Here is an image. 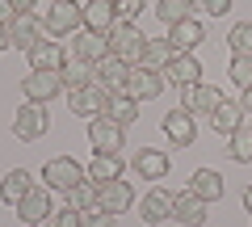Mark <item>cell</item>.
Returning a JSON list of instances; mask_svg holds the SVG:
<instances>
[{
  "label": "cell",
  "mask_w": 252,
  "mask_h": 227,
  "mask_svg": "<svg viewBox=\"0 0 252 227\" xmlns=\"http://www.w3.org/2000/svg\"><path fill=\"white\" fill-rule=\"evenodd\" d=\"M143 46H147V38L139 34L135 21H118V26L109 30V55H118L126 67H139V64H143Z\"/></svg>",
  "instance_id": "obj_1"
},
{
  "label": "cell",
  "mask_w": 252,
  "mask_h": 227,
  "mask_svg": "<svg viewBox=\"0 0 252 227\" xmlns=\"http://www.w3.org/2000/svg\"><path fill=\"white\" fill-rule=\"evenodd\" d=\"M84 177H89V168H84L76 156H55V160H46V168H42L46 190H59V194H72Z\"/></svg>",
  "instance_id": "obj_2"
},
{
  "label": "cell",
  "mask_w": 252,
  "mask_h": 227,
  "mask_svg": "<svg viewBox=\"0 0 252 227\" xmlns=\"http://www.w3.org/2000/svg\"><path fill=\"white\" fill-rule=\"evenodd\" d=\"M46 130H51V114H46V105H34V101L17 105V114H13V135H17L21 143H34V139H42Z\"/></svg>",
  "instance_id": "obj_3"
},
{
  "label": "cell",
  "mask_w": 252,
  "mask_h": 227,
  "mask_svg": "<svg viewBox=\"0 0 252 227\" xmlns=\"http://www.w3.org/2000/svg\"><path fill=\"white\" fill-rule=\"evenodd\" d=\"M80 26H84V4H76V0H55V4H51V13H46V21H42L46 38L76 34Z\"/></svg>",
  "instance_id": "obj_4"
},
{
  "label": "cell",
  "mask_w": 252,
  "mask_h": 227,
  "mask_svg": "<svg viewBox=\"0 0 252 227\" xmlns=\"http://www.w3.org/2000/svg\"><path fill=\"white\" fill-rule=\"evenodd\" d=\"M59 89H67L59 76V67H51V72H30L26 80H21V93H26V101H34V105H51L55 97H59Z\"/></svg>",
  "instance_id": "obj_5"
},
{
  "label": "cell",
  "mask_w": 252,
  "mask_h": 227,
  "mask_svg": "<svg viewBox=\"0 0 252 227\" xmlns=\"http://www.w3.org/2000/svg\"><path fill=\"white\" fill-rule=\"evenodd\" d=\"M89 143L97 152H122L126 147V127H118L109 114H97V118H89Z\"/></svg>",
  "instance_id": "obj_6"
},
{
  "label": "cell",
  "mask_w": 252,
  "mask_h": 227,
  "mask_svg": "<svg viewBox=\"0 0 252 227\" xmlns=\"http://www.w3.org/2000/svg\"><path fill=\"white\" fill-rule=\"evenodd\" d=\"M164 139H168L172 147H193V139H198V118L189 114V109H168L164 114Z\"/></svg>",
  "instance_id": "obj_7"
},
{
  "label": "cell",
  "mask_w": 252,
  "mask_h": 227,
  "mask_svg": "<svg viewBox=\"0 0 252 227\" xmlns=\"http://www.w3.org/2000/svg\"><path fill=\"white\" fill-rule=\"evenodd\" d=\"M219 101H223V93H219L215 84H206V80L185 84V89H181V109H189L193 118H198V114H215Z\"/></svg>",
  "instance_id": "obj_8"
},
{
  "label": "cell",
  "mask_w": 252,
  "mask_h": 227,
  "mask_svg": "<svg viewBox=\"0 0 252 227\" xmlns=\"http://www.w3.org/2000/svg\"><path fill=\"white\" fill-rule=\"evenodd\" d=\"M105 97H109V89H101V84L93 80V84H84V89L67 93V105H72L76 118H97V114H105Z\"/></svg>",
  "instance_id": "obj_9"
},
{
  "label": "cell",
  "mask_w": 252,
  "mask_h": 227,
  "mask_svg": "<svg viewBox=\"0 0 252 227\" xmlns=\"http://www.w3.org/2000/svg\"><path fill=\"white\" fill-rule=\"evenodd\" d=\"M51 215H55V210H51V190H46V185H34V190L17 202V219H21V223H30V227L51 223Z\"/></svg>",
  "instance_id": "obj_10"
},
{
  "label": "cell",
  "mask_w": 252,
  "mask_h": 227,
  "mask_svg": "<svg viewBox=\"0 0 252 227\" xmlns=\"http://www.w3.org/2000/svg\"><path fill=\"white\" fill-rule=\"evenodd\" d=\"M122 93H126V97H135V101H156L164 93V76L160 72H147V67H130Z\"/></svg>",
  "instance_id": "obj_11"
},
{
  "label": "cell",
  "mask_w": 252,
  "mask_h": 227,
  "mask_svg": "<svg viewBox=\"0 0 252 227\" xmlns=\"http://www.w3.org/2000/svg\"><path fill=\"white\" fill-rule=\"evenodd\" d=\"M26 59H30V72H51V67H63V59H67V51H63L55 38H38L34 46L26 51Z\"/></svg>",
  "instance_id": "obj_12"
},
{
  "label": "cell",
  "mask_w": 252,
  "mask_h": 227,
  "mask_svg": "<svg viewBox=\"0 0 252 227\" xmlns=\"http://www.w3.org/2000/svg\"><path fill=\"white\" fill-rule=\"evenodd\" d=\"M122 173H126L122 152H93V160H89V181L109 185V181H122Z\"/></svg>",
  "instance_id": "obj_13"
},
{
  "label": "cell",
  "mask_w": 252,
  "mask_h": 227,
  "mask_svg": "<svg viewBox=\"0 0 252 227\" xmlns=\"http://www.w3.org/2000/svg\"><path fill=\"white\" fill-rule=\"evenodd\" d=\"M202 38H206V26L198 17H185L177 26H168V42L177 55H193V46H202Z\"/></svg>",
  "instance_id": "obj_14"
},
{
  "label": "cell",
  "mask_w": 252,
  "mask_h": 227,
  "mask_svg": "<svg viewBox=\"0 0 252 227\" xmlns=\"http://www.w3.org/2000/svg\"><path fill=\"white\" fill-rule=\"evenodd\" d=\"M172 219H177L181 227H202L206 223V202L198 198V194H172Z\"/></svg>",
  "instance_id": "obj_15"
},
{
  "label": "cell",
  "mask_w": 252,
  "mask_h": 227,
  "mask_svg": "<svg viewBox=\"0 0 252 227\" xmlns=\"http://www.w3.org/2000/svg\"><path fill=\"white\" fill-rule=\"evenodd\" d=\"M130 202H135L130 181H109V185H101V194H97V206L105 210V215H126Z\"/></svg>",
  "instance_id": "obj_16"
},
{
  "label": "cell",
  "mask_w": 252,
  "mask_h": 227,
  "mask_svg": "<svg viewBox=\"0 0 252 227\" xmlns=\"http://www.w3.org/2000/svg\"><path fill=\"white\" fill-rule=\"evenodd\" d=\"M139 219H143V223H164V219H172V194L168 190H160V185H152V190H147V198L139 202Z\"/></svg>",
  "instance_id": "obj_17"
},
{
  "label": "cell",
  "mask_w": 252,
  "mask_h": 227,
  "mask_svg": "<svg viewBox=\"0 0 252 227\" xmlns=\"http://www.w3.org/2000/svg\"><path fill=\"white\" fill-rule=\"evenodd\" d=\"M164 84H177V89H185V84H198L202 80V64L193 59V55H177L168 67H164Z\"/></svg>",
  "instance_id": "obj_18"
},
{
  "label": "cell",
  "mask_w": 252,
  "mask_h": 227,
  "mask_svg": "<svg viewBox=\"0 0 252 227\" xmlns=\"http://www.w3.org/2000/svg\"><path fill=\"white\" fill-rule=\"evenodd\" d=\"M114 26H118V4L114 0H89V4H84V30L109 34Z\"/></svg>",
  "instance_id": "obj_19"
},
{
  "label": "cell",
  "mask_w": 252,
  "mask_h": 227,
  "mask_svg": "<svg viewBox=\"0 0 252 227\" xmlns=\"http://www.w3.org/2000/svg\"><path fill=\"white\" fill-rule=\"evenodd\" d=\"M72 55H80V59H89V64H101L109 55V34H97V30H80L72 42Z\"/></svg>",
  "instance_id": "obj_20"
},
{
  "label": "cell",
  "mask_w": 252,
  "mask_h": 227,
  "mask_svg": "<svg viewBox=\"0 0 252 227\" xmlns=\"http://www.w3.org/2000/svg\"><path fill=\"white\" fill-rule=\"evenodd\" d=\"M59 76H63V84H67V89H84V84L97 80V64H89V59H80V55L67 51V59H63Z\"/></svg>",
  "instance_id": "obj_21"
},
{
  "label": "cell",
  "mask_w": 252,
  "mask_h": 227,
  "mask_svg": "<svg viewBox=\"0 0 252 227\" xmlns=\"http://www.w3.org/2000/svg\"><path fill=\"white\" fill-rule=\"evenodd\" d=\"M244 114H248V109L240 105V101H219V109L215 114H210V127H215V135H235V130L244 127Z\"/></svg>",
  "instance_id": "obj_22"
},
{
  "label": "cell",
  "mask_w": 252,
  "mask_h": 227,
  "mask_svg": "<svg viewBox=\"0 0 252 227\" xmlns=\"http://www.w3.org/2000/svg\"><path fill=\"white\" fill-rule=\"evenodd\" d=\"M135 173L143 177V181H164V177H168V152L143 147V152L135 156Z\"/></svg>",
  "instance_id": "obj_23"
},
{
  "label": "cell",
  "mask_w": 252,
  "mask_h": 227,
  "mask_svg": "<svg viewBox=\"0 0 252 227\" xmlns=\"http://www.w3.org/2000/svg\"><path fill=\"white\" fill-rule=\"evenodd\" d=\"M38 38H42V21H38L34 13H17V17H13V26H9V42L21 46V51H30Z\"/></svg>",
  "instance_id": "obj_24"
},
{
  "label": "cell",
  "mask_w": 252,
  "mask_h": 227,
  "mask_svg": "<svg viewBox=\"0 0 252 227\" xmlns=\"http://www.w3.org/2000/svg\"><path fill=\"white\" fill-rule=\"evenodd\" d=\"M126 76H130V67H126L118 55H105V59L97 64V84L109 89V93H122L126 89Z\"/></svg>",
  "instance_id": "obj_25"
},
{
  "label": "cell",
  "mask_w": 252,
  "mask_h": 227,
  "mask_svg": "<svg viewBox=\"0 0 252 227\" xmlns=\"http://www.w3.org/2000/svg\"><path fill=\"white\" fill-rule=\"evenodd\" d=\"M185 190H189V194H198L202 202H219V198H223V177H219L215 168H198V173L189 177Z\"/></svg>",
  "instance_id": "obj_26"
},
{
  "label": "cell",
  "mask_w": 252,
  "mask_h": 227,
  "mask_svg": "<svg viewBox=\"0 0 252 227\" xmlns=\"http://www.w3.org/2000/svg\"><path fill=\"white\" fill-rule=\"evenodd\" d=\"M172 59H177V51H172L168 38H147V46H143V64H139V67H147V72H164Z\"/></svg>",
  "instance_id": "obj_27"
},
{
  "label": "cell",
  "mask_w": 252,
  "mask_h": 227,
  "mask_svg": "<svg viewBox=\"0 0 252 227\" xmlns=\"http://www.w3.org/2000/svg\"><path fill=\"white\" fill-rule=\"evenodd\" d=\"M105 114L118 122V127H130V122L139 118V101L126 97V93H109L105 97Z\"/></svg>",
  "instance_id": "obj_28"
},
{
  "label": "cell",
  "mask_w": 252,
  "mask_h": 227,
  "mask_svg": "<svg viewBox=\"0 0 252 227\" xmlns=\"http://www.w3.org/2000/svg\"><path fill=\"white\" fill-rule=\"evenodd\" d=\"M30 190H34V185H30V173H26V168H13V173H4V181H0V202L17 206Z\"/></svg>",
  "instance_id": "obj_29"
},
{
  "label": "cell",
  "mask_w": 252,
  "mask_h": 227,
  "mask_svg": "<svg viewBox=\"0 0 252 227\" xmlns=\"http://www.w3.org/2000/svg\"><path fill=\"white\" fill-rule=\"evenodd\" d=\"M193 4H198V0H156V17H160L164 26H177V21L193 17Z\"/></svg>",
  "instance_id": "obj_30"
},
{
  "label": "cell",
  "mask_w": 252,
  "mask_h": 227,
  "mask_svg": "<svg viewBox=\"0 0 252 227\" xmlns=\"http://www.w3.org/2000/svg\"><path fill=\"white\" fill-rule=\"evenodd\" d=\"M227 143H231V160L235 164H252V127L244 122L235 135H227Z\"/></svg>",
  "instance_id": "obj_31"
},
{
  "label": "cell",
  "mask_w": 252,
  "mask_h": 227,
  "mask_svg": "<svg viewBox=\"0 0 252 227\" xmlns=\"http://www.w3.org/2000/svg\"><path fill=\"white\" fill-rule=\"evenodd\" d=\"M97 194H101V185L84 177V181L76 185V190L67 194V198H72V206H76V210H97Z\"/></svg>",
  "instance_id": "obj_32"
},
{
  "label": "cell",
  "mask_w": 252,
  "mask_h": 227,
  "mask_svg": "<svg viewBox=\"0 0 252 227\" xmlns=\"http://www.w3.org/2000/svg\"><path fill=\"white\" fill-rule=\"evenodd\" d=\"M227 46L235 55H252V21H235L231 34H227Z\"/></svg>",
  "instance_id": "obj_33"
},
{
  "label": "cell",
  "mask_w": 252,
  "mask_h": 227,
  "mask_svg": "<svg viewBox=\"0 0 252 227\" xmlns=\"http://www.w3.org/2000/svg\"><path fill=\"white\" fill-rule=\"evenodd\" d=\"M227 76H231L235 89H248V84H252V55H235L231 67H227Z\"/></svg>",
  "instance_id": "obj_34"
},
{
  "label": "cell",
  "mask_w": 252,
  "mask_h": 227,
  "mask_svg": "<svg viewBox=\"0 0 252 227\" xmlns=\"http://www.w3.org/2000/svg\"><path fill=\"white\" fill-rule=\"evenodd\" d=\"M51 227H84V210H76V206L55 210V215H51Z\"/></svg>",
  "instance_id": "obj_35"
},
{
  "label": "cell",
  "mask_w": 252,
  "mask_h": 227,
  "mask_svg": "<svg viewBox=\"0 0 252 227\" xmlns=\"http://www.w3.org/2000/svg\"><path fill=\"white\" fill-rule=\"evenodd\" d=\"M84 227H118V215H105V210H84Z\"/></svg>",
  "instance_id": "obj_36"
},
{
  "label": "cell",
  "mask_w": 252,
  "mask_h": 227,
  "mask_svg": "<svg viewBox=\"0 0 252 227\" xmlns=\"http://www.w3.org/2000/svg\"><path fill=\"white\" fill-rule=\"evenodd\" d=\"M118 4V21H135L143 13V0H114Z\"/></svg>",
  "instance_id": "obj_37"
},
{
  "label": "cell",
  "mask_w": 252,
  "mask_h": 227,
  "mask_svg": "<svg viewBox=\"0 0 252 227\" xmlns=\"http://www.w3.org/2000/svg\"><path fill=\"white\" fill-rule=\"evenodd\" d=\"M198 9L210 17H223V13H231V0H198Z\"/></svg>",
  "instance_id": "obj_38"
},
{
  "label": "cell",
  "mask_w": 252,
  "mask_h": 227,
  "mask_svg": "<svg viewBox=\"0 0 252 227\" xmlns=\"http://www.w3.org/2000/svg\"><path fill=\"white\" fill-rule=\"evenodd\" d=\"M17 9H13V0H0V26H13Z\"/></svg>",
  "instance_id": "obj_39"
},
{
  "label": "cell",
  "mask_w": 252,
  "mask_h": 227,
  "mask_svg": "<svg viewBox=\"0 0 252 227\" xmlns=\"http://www.w3.org/2000/svg\"><path fill=\"white\" fill-rule=\"evenodd\" d=\"M240 105L252 114V84H248V89H240Z\"/></svg>",
  "instance_id": "obj_40"
},
{
  "label": "cell",
  "mask_w": 252,
  "mask_h": 227,
  "mask_svg": "<svg viewBox=\"0 0 252 227\" xmlns=\"http://www.w3.org/2000/svg\"><path fill=\"white\" fill-rule=\"evenodd\" d=\"M34 4H38V0H13V9H17V13H34Z\"/></svg>",
  "instance_id": "obj_41"
},
{
  "label": "cell",
  "mask_w": 252,
  "mask_h": 227,
  "mask_svg": "<svg viewBox=\"0 0 252 227\" xmlns=\"http://www.w3.org/2000/svg\"><path fill=\"white\" fill-rule=\"evenodd\" d=\"M9 46H13V42H9V26H0V55L9 51Z\"/></svg>",
  "instance_id": "obj_42"
},
{
  "label": "cell",
  "mask_w": 252,
  "mask_h": 227,
  "mask_svg": "<svg viewBox=\"0 0 252 227\" xmlns=\"http://www.w3.org/2000/svg\"><path fill=\"white\" fill-rule=\"evenodd\" d=\"M244 210H248V215H252V185H248V190H244Z\"/></svg>",
  "instance_id": "obj_43"
},
{
  "label": "cell",
  "mask_w": 252,
  "mask_h": 227,
  "mask_svg": "<svg viewBox=\"0 0 252 227\" xmlns=\"http://www.w3.org/2000/svg\"><path fill=\"white\" fill-rule=\"evenodd\" d=\"M38 227H51V223H38Z\"/></svg>",
  "instance_id": "obj_44"
}]
</instances>
